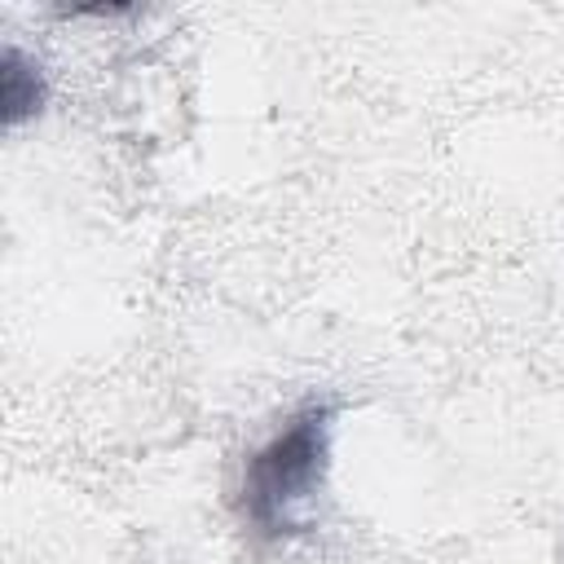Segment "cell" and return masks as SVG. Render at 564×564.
<instances>
[{
	"instance_id": "cell-1",
	"label": "cell",
	"mask_w": 564,
	"mask_h": 564,
	"mask_svg": "<svg viewBox=\"0 0 564 564\" xmlns=\"http://www.w3.org/2000/svg\"><path fill=\"white\" fill-rule=\"evenodd\" d=\"M330 401H308L242 467V520L260 538H295L313 529L330 454Z\"/></svg>"
},
{
	"instance_id": "cell-2",
	"label": "cell",
	"mask_w": 564,
	"mask_h": 564,
	"mask_svg": "<svg viewBox=\"0 0 564 564\" xmlns=\"http://www.w3.org/2000/svg\"><path fill=\"white\" fill-rule=\"evenodd\" d=\"M0 101H4V123H22L26 115L40 110L44 101V79H40V66L26 62L18 48H4V88H0Z\"/></svg>"
}]
</instances>
